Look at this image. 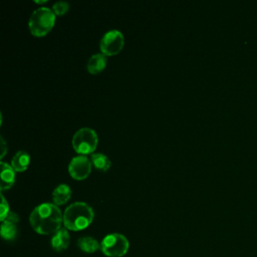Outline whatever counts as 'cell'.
<instances>
[{"label": "cell", "instance_id": "obj_6", "mask_svg": "<svg viewBox=\"0 0 257 257\" xmlns=\"http://www.w3.org/2000/svg\"><path fill=\"white\" fill-rule=\"evenodd\" d=\"M124 45V38L120 31L109 30L100 39L99 48L105 56L116 55Z\"/></svg>", "mask_w": 257, "mask_h": 257}, {"label": "cell", "instance_id": "obj_11", "mask_svg": "<svg viewBox=\"0 0 257 257\" xmlns=\"http://www.w3.org/2000/svg\"><path fill=\"white\" fill-rule=\"evenodd\" d=\"M71 194H72V191L68 185L66 184L58 185L52 192L53 204H55L56 206L64 205L69 201Z\"/></svg>", "mask_w": 257, "mask_h": 257}, {"label": "cell", "instance_id": "obj_1", "mask_svg": "<svg viewBox=\"0 0 257 257\" xmlns=\"http://www.w3.org/2000/svg\"><path fill=\"white\" fill-rule=\"evenodd\" d=\"M29 222L38 234L50 235L61 229L63 214L55 204L42 203L33 209L29 216Z\"/></svg>", "mask_w": 257, "mask_h": 257}, {"label": "cell", "instance_id": "obj_8", "mask_svg": "<svg viewBox=\"0 0 257 257\" xmlns=\"http://www.w3.org/2000/svg\"><path fill=\"white\" fill-rule=\"evenodd\" d=\"M50 243L52 249L56 252H61L65 250L70 243V236L67 229L61 228L57 232H55L51 237Z\"/></svg>", "mask_w": 257, "mask_h": 257}, {"label": "cell", "instance_id": "obj_10", "mask_svg": "<svg viewBox=\"0 0 257 257\" xmlns=\"http://www.w3.org/2000/svg\"><path fill=\"white\" fill-rule=\"evenodd\" d=\"M106 56L102 53H95L87 61L86 69L90 74L100 73L106 66Z\"/></svg>", "mask_w": 257, "mask_h": 257}, {"label": "cell", "instance_id": "obj_3", "mask_svg": "<svg viewBox=\"0 0 257 257\" xmlns=\"http://www.w3.org/2000/svg\"><path fill=\"white\" fill-rule=\"evenodd\" d=\"M55 14L48 7H40L32 12L28 21V27L32 35L40 37L46 35L54 26Z\"/></svg>", "mask_w": 257, "mask_h": 257}, {"label": "cell", "instance_id": "obj_13", "mask_svg": "<svg viewBox=\"0 0 257 257\" xmlns=\"http://www.w3.org/2000/svg\"><path fill=\"white\" fill-rule=\"evenodd\" d=\"M90 161H91L92 166L95 169H97V170H99L101 172L108 171V169L111 166V162L109 161V159L105 155H103L101 153L91 154Z\"/></svg>", "mask_w": 257, "mask_h": 257}, {"label": "cell", "instance_id": "obj_9", "mask_svg": "<svg viewBox=\"0 0 257 257\" xmlns=\"http://www.w3.org/2000/svg\"><path fill=\"white\" fill-rule=\"evenodd\" d=\"M0 170H1V174H0V178H1V191L10 189L14 183H15V171L12 168L11 165L5 163V162H1L0 164Z\"/></svg>", "mask_w": 257, "mask_h": 257}, {"label": "cell", "instance_id": "obj_18", "mask_svg": "<svg viewBox=\"0 0 257 257\" xmlns=\"http://www.w3.org/2000/svg\"><path fill=\"white\" fill-rule=\"evenodd\" d=\"M5 220H7V221H9V222H12V223H15V224H17L18 222H19V216L16 214V213H14V212H9L8 213V215H7V217L5 218ZM3 222V221H2Z\"/></svg>", "mask_w": 257, "mask_h": 257}, {"label": "cell", "instance_id": "obj_17", "mask_svg": "<svg viewBox=\"0 0 257 257\" xmlns=\"http://www.w3.org/2000/svg\"><path fill=\"white\" fill-rule=\"evenodd\" d=\"M1 212H0V220L1 222L5 220V218L7 217L8 213L10 212L9 211V205H8V202L6 201V199L4 198V196L1 194Z\"/></svg>", "mask_w": 257, "mask_h": 257}, {"label": "cell", "instance_id": "obj_12", "mask_svg": "<svg viewBox=\"0 0 257 257\" xmlns=\"http://www.w3.org/2000/svg\"><path fill=\"white\" fill-rule=\"evenodd\" d=\"M29 163L30 156L25 151L17 152L11 160V166L15 172H24L25 170H27Z\"/></svg>", "mask_w": 257, "mask_h": 257}, {"label": "cell", "instance_id": "obj_2", "mask_svg": "<svg viewBox=\"0 0 257 257\" xmlns=\"http://www.w3.org/2000/svg\"><path fill=\"white\" fill-rule=\"evenodd\" d=\"M94 217L92 208L84 202L69 205L63 213V225L67 230L80 231L88 227Z\"/></svg>", "mask_w": 257, "mask_h": 257}, {"label": "cell", "instance_id": "obj_7", "mask_svg": "<svg viewBox=\"0 0 257 257\" xmlns=\"http://www.w3.org/2000/svg\"><path fill=\"white\" fill-rule=\"evenodd\" d=\"M91 161L86 156H77L71 159L68 165L69 175L75 180L86 179L91 172Z\"/></svg>", "mask_w": 257, "mask_h": 257}, {"label": "cell", "instance_id": "obj_19", "mask_svg": "<svg viewBox=\"0 0 257 257\" xmlns=\"http://www.w3.org/2000/svg\"><path fill=\"white\" fill-rule=\"evenodd\" d=\"M1 149H2V151H1L0 157H1V159H2V158L5 156L6 152H7V146H6V143H5V141H4L3 138H1Z\"/></svg>", "mask_w": 257, "mask_h": 257}, {"label": "cell", "instance_id": "obj_5", "mask_svg": "<svg viewBox=\"0 0 257 257\" xmlns=\"http://www.w3.org/2000/svg\"><path fill=\"white\" fill-rule=\"evenodd\" d=\"M130 248L128 240L118 233L106 235L100 242V250L107 257H121Z\"/></svg>", "mask_w": 257, "mask_h": 257}, {"label": "cell", "instance_id": "obj_4", "mask_svg": "<svg viewBox=\"0 0 257 257\" xmlns=\"http://www.w3.org/2000/svg\"><path fill=\"white\" fill-rule=\"evenodd\" d=\"M97 134L90 127L79 128L71 140L73 150L82 156L93 153L97 147Z\"/></svg>", "mask_w": 257, "mask_h": 257}, {"label": "cell", "instance_id": "obj_14", "mask_svg": "<svg viewBox=\"0 0 257 257\" xmlns=\"http://www.w3.org/2000/svg\"><path fill=\"white\" fill-rule=\"evenodd\" d=\"M77 246L85 253H94L98 248H100V244L92 237H82L78 239Z\"/></svg>", "mask_w": 257, "mask_h": 257}, {"label": "cell", "instance_id": "obj_15", "mask_svg": "<svg viewBox=\"0 0 257 257\" xmlns=\"http://www.w3.org/2000/svg\"><path fill=\"white\" fill-rule=\"evenodd\" d=\"M1 236L5 240H13L17 236V226L15 223L4 220L1 224Z\"/></svg>", "mask_w": 257, "mask_h": 257}, {"label": "cell", "instance_id": "obj_16", "mask_svg": "<svg viewBox=\"0 0 257 257\" xmlns=\"http://www.w3.org/2000/svg\"><path fill=\"white\" fill-rule=\"evenodd\" d=\"M69 9V4L65 1H58L53 4L52 11L56 16H62L64 15Z\"/></svg>", "mask_w": 257, "mask_h": 257}, {"label": "cell", "instance_id": "obj_20", "mask_svg": "<svg viewBox=\"0 0 257 257\" xmlns=\"http://www.w3.org/2000/svg\"><path fill=\"white\" fill-rule=\"evenodd\" d=\"M35 2H36V3H39V4H41V3H45V2H46V0H42V1H38V0H36Z\"/></svg>", "mask_w": 257, "mask_h": 257}]
</instances>
